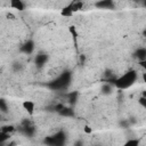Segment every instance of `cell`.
Wrapping results in <instances>:
<instances>
[{
	"instance_id": "obj_7",
	"label": "cell",
	"mask_w": 146,
	"mask_h": 146,
	"mask_svg": "<svg viewBox=\"0 0 146 146\" xmlns=\"http://www.w3.org/2000/svg\"><path fill=\"white\" fill-rule=\"evenodd\" d=\"M46 62H47V55L46 54H39V55H36V57H35V64L38 66H42L43 64H46Z\"/></svg>"
},
{
	"instance_id": "obj_2",
	"label": "cell",
	"mask_w": 146,
	"mask_h": 146,
	"mask_svg": "<svg viewBox=\"0 0 146 146\" xmlns=\"http://www.w3.org/2000/svg\"><path fill=\"white\" fill-rule=\"evenodd\" d=\"M23 108L27 112V114L32 115L34 113V110H35V104L32 102V100H24L23 104H22Z\"/></svg>"
},
{
	"instance_id": "obj_10",
	"label": "cell",
	"mask_w": 146,
	"mask_h": 146,
	"mask_svg": "<svg viewBox=\"0 0 146 146\" xmlns=\"http://www.w3.org/2000/svg\"><path fill=\"white\" fill-rule=\"evenodd\" d=\"M0 108H1V112H2V113H6V112L8 111L7 105H6V100H5L3 98L0 100Z\"/></svg>"
},
{
	"instance_id": "obj_5",
	"label": "cell",
	"mask_w": 146,
	"mask_h": 146,
	"mask_svg": "<svg viewBox=\"0 0 146 146\" xmlns=\"http://www.w3.org/2000/svg\"><path fill=\"white\" fill-rule=\"evenodd\" d=\"M96 6L98 8H104V9H110V8H113L114 7V3H113V0H100L96 3Z\"/></svg>"
},
{
	"instance_id": "obj_15",
	"label": "cell",
	"mask_w": 146,
	"mask_h": 146,
	"mask_svg": "<svg viewBox=\"0 0 146 146\" xmlns=\"http://www.w3.org/2000/svg\"><path fill=\"white\" fill-rule=\"evenodd\" d=\"M103 92H104V94L111 92V87H110V86H104V87H103Z\"/></svg>"
},
{
	"instance_id": "obj_4",
	"label": "cell",
	"mask_w": 146,
	"mask_h": 146,
	"mask_svg": "<svg viewBox=\"0 0 146 146\" xmlns=\"http://www.w3.org/2000/svg\"><path fill=\"white\" fill-rule=\"evenodd\" d=\"M133 56H135L139 62H141V60L146 59V48H144V47L137 48V50L135 51Z\"/></svg>"
},
{
	"instance_id": "obj_16",
	"label": "cell",
	"mask_w": 146,
	"mask_h": 146,
	"mask_svg": "<svg viewBox=\"0 0 146 146\" xmlns=\"http://www.w3.org/2000/svg\"><path fill=\"white\" fill-rule=\"evenodd\" d=\"M143 80H144V82H146V72L143 73Z\"/></svg>"
},
{
	"instance_id": "obj_12",
	"label": "cell",
	"mask_w": 146,
	"mask_h": 146,
	"mask_svg": "<svg viewBox=\"0 0 146 146\" xmlns=\"http://www.w3.org/2000/svg\"><path fill=\"white\" fill-rule=\"evenodd\" d=\"M138 144H139L138 139H130V140H128L125 143V145H128V146H130V145H138Z\"/></svg>"
},
{
	"instance_id": "obj_8",
	"label": "cell",
	"mask_w": 146,
	"mask_h": 146,
	"mask_svg": "<svg viewBox=\"0 0 146 146\" xmlns=\"http://www.w3.org/2000/svg\"><path fill=\"white\" fill-rule=\"evenodd\" d=\"M60 14H62L63 16H65V17H70V16H72V15L74 14V11L72 10V8H71V6H70V3H68L67 6H65V7L62 8Z\"/></svg>"
},
{
	"instance_id": "obj_9",
	"label": "cell",
	"mask_w": 146,
	"mask_h": 146,
	"mask_svg": "<svg viewBox=\"0 0 146 146\" xmlns=\"http://www.w3.org/2000/svg\"><path fill=\"white\" fill-rule=\"evenodd\" d=\"M14 130H15L14 125H3V127H1V131L2 132H6V133H10Z\"/></svg>"
},
{
	"instance_id": "obj_3",
	"label": "cell",
	"mask_w": 146,
	"mask_h": 146,
	"mask_svg": "<svg viewBox=\"0 0 146 146\" xmlns=\"http://www.w3.org/2000/svg\"><path fill=\"white\" fill-rule=\"evenodd\" d=\"M9 6L13 9H16L18 11L24 10V2L23 0H9Z\"/></svg>"
},
{
	"instance_id": "obj_17",
	"label": "cell",
	"mask_w": 146,
	"mask_h": 146,
	"mask_svg": "<svg viewBox=\"0 0 146 146\" xmlns=\"http://www.w3.org/2000/svg\"><path fill=\"white\" fill-rule=\"evenodd\" d=\"M141 96H144V97H146V90H145V91H143V94H141Z\"/></svg>"
},
{
	"instance_id": "obj_6",
	"label": "cell",
	"mask_w": 146,
	"mask_h": 146,
	"mask_svg": "<svg viewBox=\"0 0 146 146\" xmlns=\"http://www.w3.org/2000/svg\"><path fill=\"white\" fill-rule=\"evenodd\" d=\"M33 49H34V46H33V42H32V41H27V42L24 43V44L22 46V48H21V50L24 51L25 54H31V52L33 51Z\"/></svg>"
},
{
	"instance_id": "obj_1",
	"label": "cell",
	"mask_w": 146,
	"mask_h": 146,
	"mask_svg": "<svg viewBox=\"0 0 146 146\" xmlns=\"http://www.w3.org/2000/svg\"><path fill=\"white\" fill-rule=\"evenodd\" d=\"M136 81H137V72L135 70H129L114 80V86L120 90H124L130 88Z\"/></svg>"
},
{
	"instance_id": "obj_14",
	"label": "cell",
	"mask_w": 146,
	"mask_h": 146,
	"mask_svg": "<svg viewBox=\"0 0 146 146\" xmlns=\"http://www.w3.org/2000/svg\"><path fill=\"white\" fill-rule=\"evenodd\" d=\"M139 65H140V67L144 70V72H146V59H144V60L139 62Z\"/></svg>"
},
{
	"instance_id": "obj_13",
	"label": "cell",
	"mask_w": 146,
	"mask_h": 146,
	"mask_svg": "<svg viewBox=\"0 0 146 146\" xmlns=\"http://www.w3.org/2000/svg\"><path fill=\"white\" fill-rule=\"evenodd\" d=\"M83 131H84L86 133H88V135H89V133H91V132H92V129H91L89 125H84V127H83Z\"/></svg>"
},
{
	"instance_id": "obj_11",
	"label": "cell",
	"mask_w": 146,
	"mask_h": 146,
	"mask_svg": "<svg viewBox=\"0 0 146 146\" xmlns=\"http://www.w3.org/2000/svg\"><path fill=\"white\" fill-rule=\"evenodd\" d=\"M138 103L140 104V106H141V107H144V108H146V97H144V96H141V97L139 98V100H138Z\"/></svg>"
},
{
	"instance_id": "obj_18",
	"label": "cell",
	"mask_w": 146,
	"mask_h": 146,
	"mask_svg": "<svg viewBox=\"0 0 146 146\" xmlns=\"http://www.w3.org/2000/svg\"><path fill=\"white\" fill-rule=\"evenodd\" d=\"M144 34H145V35H146V31H145V32H144Z\"/></svg>"
}]
</instances>
